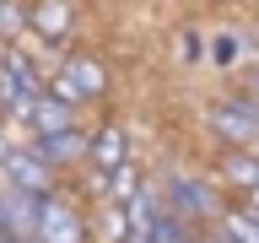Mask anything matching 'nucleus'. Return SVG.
Wrapping results in <instances>:
<instances>
[{"label": "nucleus", "mask_w": 259, "mask_h": 243, "mask_svg": "<svg viewBox=\"0 0 259 243\" xmlns=\"http://www.w3.org/2000/svg\"><path fill=\"white\" fill-rule=\"evenodd\" d=\"M205 125H210V135L227 141V146H254L259 141V108H254V97H248V92L210 103V108H205Z\"/></svg>", "instance_id": "f257e3e1"}, {"label": "nucleus", "mask_w": 259, "mask_h": 243, "mask_svg": "<svg viewBox=\"0 0 259 243\" xmlns=\"http://www.w3.org/2000/svg\"><path fill=\"white\" fill-rule=\"evenodd\" d=\"M162 200H167L162 211H167V216H178V222H200V216H216V211H222L216 189H210L205 178H189V173H167Z\"/></svg>", "instance_id": "f03ea898"}, {"label": "nucleus", "mask_w": 259, "mask_h": 243, "mask_svg": "<svg viewBox=\"0 0 259 243\" xmlns=\"http://www.w3.org/2000/svg\"><path fill=\"white\" fill-rule=\"evenodd\" d=\"M0 178L6 184H16V189H27V194H54V162H44L32 146H11L6 151V162H0Z\"/></svg>", "instance_id": "7ed1b4c3"}, {"label": "nucleus", "mask_w": 259, "mask_h": 243, "mask_svg": "<svg viewBox=\"0 0 259 243\" xmlns=\"http://www.w3.org/2000/svg\"><path fill=\"white\" fill-rule=\"evenodd\" d=\"M44 216V194H27L0 178V238H32Z\"/></svg>", "instance_id": "20e7f679"}, {"label": "nucleus", "mask_w": 259, "mask_h": 243, "mask_svg": "<svg viewBox=\"0 0 259 243\" xmlns=\"http://www.w3.org/2000/svg\"><path fill=\"white\" fill-rule=\"evenodd\" d=\"M32 243H87V222H81V211L49 194V200H44V216H38V232H32Z\"/></svg>", "instance_id": "39448f33"}, {"label": "nucleus", "mask_w": 259, "mask_h": 243, "mask_svg": "<svg viewBox=\"0 0 259 243\" xmlns=\"http://www.w3.org/2000/svg\"><path fill=\"white\" fill-rule=\"evenodd\" d=\"M32 151L44 162H76V157H87V130H76V125H65V130H44L38 141H32Z\"/></svg>", "instance_id": "423d86ee"}, {"label": "nucleus", "mask_w": 259, "mask_h": 243, "mask_svg": "<svg viewBox=\"0 0 259 243\" xmlns=\"http://www.w3.org/2000/svg\"><path fill=\"white\" fill-rule=\"evenodd\" d=\"M87 157H92V168H97V173H113V168H119V162L130 157L124 130H119V125H103V130H92V135H87Z\"/></svg>", "instance_id": "0eeeda50"}, {"label": "nucleus", "mask_w": 259, "mask_h": 243, "mask_svg": "<svg viewBox=\"0 0 259 243\" xmlns=\"http://www.w3.org/2000/svg\"><path fill=\"white\" fill-rule=\"evenodd\" d=\"M27 125H32V135L65 130V125H76V103H65V97H54V92H38L32 108H27Z\"/></svg>", "instance_id": "6e6552de"}, {"label": "nucleus", "mask_w": 259, "mask_h": 243, "mask_svg": "<svg viewBox=\"0 0 259 243\" xmlns=\"http://www.w3.org/2000/svg\"><path fill=\"white\" fill-rule=\"evenodd\" d=\"M222 178L232 184V189H254L259 184V151L254 146H232L222 157Z\"/></svg>", "instance_id": "1a4fd4ad"}, {"label": "nucleus", "mask_w": 259, "mask_h": 243, "mask_svg": "<svg viewBox=\"0 0 259 243\" xmlns=\"http://www.w3.org/2000/svg\"><path fill=\"white\" fill-rule=\"evenodd\" d=\"M65 76L76 81V92L81 97H103V87H108V70H103V65L92 60V54H70V60L60 65Z\"/></svg>", "instance_id": "9d476101"}, {"label": "nucleus", "mask_w": 259, "mask_h": 243, "mask_svg": "<svg viewBox=\"0 0 259 243\" xmlns=\"http://www.w3.org/2000/svg\"><path fill=\"white\" fill-rule=\"evenodd\" d=\"M32 32H44V38H65L70 32V0H38L27 11Z\"/></svg>", "instance_id": "9b49d317"}, {"label": "nucleus", "mask_w": 259, "mask_h": 243, "mask_svg": "<svg viewBox=\"0 0 259 243\" xmlns=\"http://www.w3.org/2000/svg\"><path fill=\"white\" fill-rule=\"evenodd\" d=\"M227 232H232L238 243H259V211H254V206L227 211Z\"/></svg>", "instance_id": "f8f14e48"}, {"label": "nucleus", "mask_w": 259, "mask_h": 243, "mask_svg": "<svg viewBox=\"0 0 259 243\" xmlns=\"http://www.w3.org/2000/svg\"><path fill=\"white\" fill-rule=\"evenodd\" d=\"M238 60H243V38L238 32H216V38H210V65L227 70V65H238Z\"/></svg>", "instance_id": "ddd939ff"}, {"label": "nucleus", "mask_w": 259, "mask_h": 243, "mask_svg": "<svg viewBox=\"0 0 259 243\" xmlns=\"http://www.w3.org/2000/svg\"><path fill=\"white\" fill-rule=\"evenodd\" d=\"M22 22H27V16L16 11V0H0V32H16Z\"/></svg>", "instance_id": "4468645a"}, {"label": "nucleus", "mask_w": 259, "mask_h": 243, "mask_svg": "<svg viewBox=\"0 0 259 243\" xmlns=\"http://www.w3.org/2000/svg\"><path fill=\"white\" fill-rule=\"evenodd\" d=\"M178 60H184V65L200 60V38H194V32H178Z\"/></svg>", "instance_id": "2eb2a0df"}, {"label": "nucleus", "mask_w": 259, "mask_h": 243, "mask_svg": "<svg viewBox=\"0 0 259 243\" xmlns=\"http://www.w3.org/2000/svg\"><path fill=\"white\" fill-rule=\"evenodd\" d=\"M205 243H238V238H232V232H227V227H222V232H210Z\"/></svg>", "instance_id": "dca6fc26"}, {"label": "nucleus", "mask_w": 259, "mask_h": 243, "mask_svg": "<svg viewBox=\"0 0 259 243\" xmlns=\"http://www.w3.org/2000/svg\"><path fill=\"white\" fill-rule=\"evenodd\" d=\"M6 151H11V135H6V130H0V162H6Z\"/></svg>", "instance_id": "f3484780"}, {"label": "nucleus", "mask_w": 259, "mask_h": 243, "mask_svg": "<svg viewBox=\"0 0 259 243\" xmlns=\"http://www.w3.org/2000/svg\"><path fill=\"white\" fill-rule=\"evenodd\" d=\"M248 206H254V211H259V184H254V189H248Z\"/></svg>", "instance_id": "a211bd4d"}, {"label": "nucleus", "mask_w": 259, "mask_h": 243, "mask_svg": "<svg viewBox=\"0 0 259 243\" xmlns=\"http://www.w3.org/2000/svg\"><path fill=\"white\" fill-rule=\"evenodd\" d=\"M6 119H11V113H6V103H0V130H6Z\"/></svg>", "instance_id": "6ab92c4d"}, {"label": "nucleus", "mask_w": 259, "mask_h": 243, "mask_svg": "<svg viewBox=\"0 0 259 243\" xmlns=\"http://www.w3.org/2000/svg\"><path fill=\"white\" fill-rule=\"evenodd\" d=\"M0 243H32V238H0Z\"/></svg>", "instance_id": "aec40b11"}, {"label": "nucleus", "mask_w": 259, "mask_h": 243, "mask_svg": "<svg viewBox=\"0 0 259 243\" xmlns=\"http://www.w3.org/2000/svg\"><path fill=\"white\" fill-rule=\"evenodd\" d=\"M254 97H259V87H254Z\"/></svg>", "instance_id": "412c9836"}]
</instances>
